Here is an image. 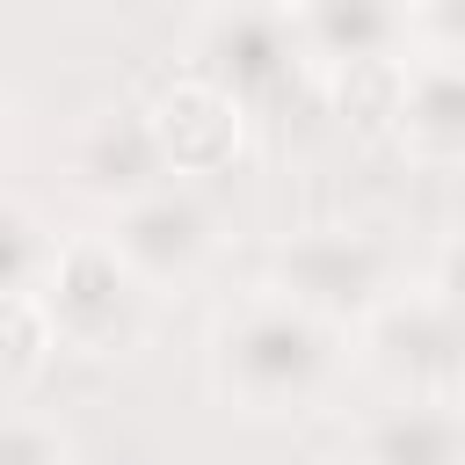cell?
I'll use <instances>...</instances> for the list:
<instances>
[{"mask_svg":"<svg viewBox=\"0 0 465 465\" xmlns=\"http://www.w3.org/2000/svg\"><path fill=\"white\" fill-rule=\"evenodd\" d=\"M436 298H443V305L465 320V232H458V240L436 254Z\"/></svg>","mask_w":465,"mask_h":465,"instance_id":"12","label":"cell"},{"mask_svg":"<svg viewBox=\"0 0 465 465\" xmlns=\"http://www.w3.org/2000/svg\"><path fill=\"white\" fill-rule=\"evenodd\" d=\"M167 174H174V153L160 138V116H145L138 102H102L73 131V182L116 211L167 189Z\"/></svg>","mask_w":465,"mask_h":465,"instance_id":"5","label":"cell"},{"mask_svg":"<svg viewBox=\"0 0 465 465\" xmlns=\"http://www.w3.org/2000/svg\"><path fill=\"white\" fill-rule=\"evenodd\" d=\"M407 29H414V15L378 7V0H320V7H298V36H305L312 58H392Z\"/></svg>","mask_w":465,"mask_h":465,"instance_id":"10","label":"cell"},{"mask_svg":"<svg viewBox=\"0 0 465 465\" xmlns=\"http://www.w3.org/2000/svg\"><path fill=\"white\" fill-rule=\"evenodd\" d=\"M334 320L291 305V298H247L218 334H211V371L218 392L240 400L247 414H305L334 385Z\"/></svg>","mask_w":465,"mask_h":465,"instance_id":"1","label":"cell"},{"mask_svg":"<svg viewBox=\"0 0 465 465\" xmlns=\"http://www.w3.org/2000/svg\"><path fill=\"white\" fill-rule=\"evenodd\" d=\"M363 349L385 378L414 385V400H436L450 378H465V320L429 291V298H385L363 327Z\"/></svg>","mask_w":465,"mask_h":465,"instance_id":"6","label":"cell"},{"mask_svg":"<svg viewBox=\"0 0 465 465\" xmlns=\"http://www.w3.org/2000/svg\"><path fill=\"white\" fill-rule=\"evenodd\" d=\"M400 138L429 160H465V58L429 51L400 87Z\"/></svg>","mask_w":465,"mask_h":465,"instance_id":"9","label":"cell"},{"mask_svg":"<svg viewBox=\"0 0 465 465\" xmlns=\"http://www.w3.org/2000/svg\"><path fill=\"white\" fill-rule=\"evenodd\" d=\"M414 29L443 51V58H465V7L450 0V7H429V15H414Z\"/></svg>","mask_w":465,"mask_h":465,"instance_id":"11","label":"cell"},{"mask_svg":"<svg viewBox=\"0 0 465 465\" xmlns=\"http://www.w3.org/2000/svg\"><path fill=\"white\" fill-rule=\"evenodd\" d=\"M44 320H51V341L65 334L73 349H124L131 327H138V276L116 262L109 240H80V247H58L51 276H44Z\"/></svg>","mask_w":465,"mask_h":465,"instance_id":"3","label":"cell"},{"mask_svg":"<svg viewBox=\"0 0 465 465\" xmlns=\"http://www.w3.org/2000/svg\"><path fill=\"white\" fill-rule=\"evenodd\" d=\"M7 465H58V436H44L36 421H15V436H7Z\"/></svg>","mask_w":465,"mask_h":465,"instance_id":"13","label":"cell"},{"mask_svg":"<svg viewBox=\"0 0 465 465\" xmlns=\"http://www.w3.org/2000/svg\"><path fill=\"white\" fill-rule=\"evenodd\" d=\"M385 283H392V254L378 232L320 225V232H298L276 247V298H291L320 320H341V312L371 320L385 305Z\"/></svg>","mask_w":465,"mask_h":465,"instance_id":"2","label":"cell"},{"mask_svg":"<svg viewBox=\"0 0 465 465\" xmlns=\"http://www.w3.org/2000/svg\"><path fill=\"white\" fill-rule=\"evenodd\" d=\"M211 240H218V225H211V211L189 196V189H153V196H138V203H124L116 211V232H109V247H116V262L138 276V283H174V276H196L203 269V254H211Z\"/></svg>","mask_w":465,"mask_h":465,"instance_id":"7","label":"cell"},{"mask_svg":"<svg viewBox=\"0 0 465 465\" xmlns=\"http://www.w3.org/2000/svg\"><path fill=\"white\" fill-rule=\"evenodd\" d=\"M196 58L218 94L254 102V94H276L298 73V58H312V51H305L291 7H218L196 29Z\"/></svg>","mask_w":465,"mask_h":465,"instance_id":"4","label":"cell"},{"mask_svg":"<svg viewBox=\"0 0 465 465\" xmlns=\"http://www.w3.org/2000/svg\"><path fill=\"white\" fill-rule=\"evenodd\" d=\"M349 465H465V414L450 400H407L356 429Z\"/></svg>","mask_w":465,"mask_h":465,"instance_id":"8","label":"cell"}]
</instances>
